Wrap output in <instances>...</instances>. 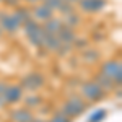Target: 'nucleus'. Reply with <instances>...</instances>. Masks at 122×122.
I'll use <instances>...</instances> for the list:
<instances>
[{"label": "nucleus", "instance_id": "nucleus-1", "mask_svg": "<svg viewBox=\"0 0 122 122\" xmlns=\"http://www.w3.org/2000/svg\"><path fill=\"white\" fill-rule=\"evenodd\" d=\"M86 107H88V103L85 101L83 98L80 96V94H70L68 96V99L67 101H64L62 103V106H60V112L65 114L67 117H70L72 121L75 119V117H78V116H81V114L86 111Z\"/></svg>", "mask_w": 122, "mask_h": 122}, {"label": "nucleus", "instance_id": "nucleus-2", "mask_svg": "<svg viewBox=\"0 0 122 122\" xmlns=\"http://www.w3.org/2000/svg\"><path fill=\"white\" fill-rule=\"evenodd\" d=\"M80 96L86 103H98V101H103L104 98L107 96V93L98 83H94L93 80H90V81H83L80 85Z\"/></svg>", "mask_w": 122, "mask_h": 122}, {"label": "nucleus", "instance_id": "nucleus-3", "mask_svg": "<svg viewBox=\"0 0 122 122\" xmlns=\"http://www.w3.org/2000/svg\"><path fill=\"white\" fill-rule=\"evenodd\" d=\"M99 72L104 73L106 76H109L114 81L116 86H121L122 83V64L121 60H116V59H109V60H104L101 67H99Z\"/></svg>", "mask_w": 122, "mask_h": 122}, {"label": "nucleus", "instance_id": "nucleus-4", "mask_svg": "<svg viewBox=\"0 0 122 122\" xmlns=\"http://www.w3.org/2000/svg\"><path fill=\"white\" fill-rule=\"evenodd\" d=\"M20 86L23 88V91H29V93H36L39 91L44 85H46V78L42 73H38V72H31L28 75L21 76L20 80Z\"/></svg>", "mask_w": 122, "mask_h": 122}, {"label": "nucleus", "instance_id": "nucleus-5", "mask_svg": "<svg viewBox=\"0 0 122 122\" xmlns=\"http://www.w3.org/2000/svg\"><path fill=\"white\" fill-rule=\"evenodd\" d=\"M76 5L83 15H96L107 7V0H80Z\"/></svg>", "mask_w": 122, "mask_h": 122}, {"label": "nucleus", "instance_id": "nucleus-6", "mask_svg": "<svg viewBox=\"0 0 122 122\" xmlns=\"http://www.w3.org/2000/svg\"><path fill=\"white\" fill-rule=\"evenodd\" d=\"M25 96V91H23V88L20 86L18 83H11V85H7V88H5V91L2 94V99H3V103L5 104H18L21 103V98Z\"/></svg>", "mask_w": 122, "mask_h": 122}, {"label": "nucleus", "instance_id": "nucleus-7", "mask_svg": "<svg viewBox=\"0 0 122 122\" xmlns=\"http://www.w3.org/2000/svg\"><path fill=\"white\" fill-rule=\"evenodd\" d=\"M0 29L8 33V34H13L18 29H21V26H20L18 21L13 18L11 13L5 11V10H0Z\"/></svg>", "mask_w": 122, "mask_h": 122}, {"label": "nucleus", "instance_id": "nucleus-8", "mask_svg": "<svg viewBox=\"0 0 122 122\" xmlns=\"http://www.w3.org/2000/svg\"><path fill=\"white\" fill-rule=\"evenodd\" d=\"M54 15H56V11H52L49 7H46L42 2L33 5V8H31V18L34 21H38V23H46L47 20H51Z\"/></svg>", "mask_w": 122, "mask_h": 122}, {"label": "nucleus", "instance_id": "nucleus-9", "mask_svg": "<svg viewBox=\"0 0 122 122\" xmlns=\"http://www.w3.org/2000/svg\"><path fill=\"white\" fill-rule=\"evenodd\" d=\"M33 117H34L33 111L26 109L25 106L10 111V121H11V122H31V121H33Z\"/></svg>", "mask_w": 122, "mask_h": 122}, {"label": "nucleus", "instance_id": "nucleus-10", "mask_svg": "<svg viewBox=\"0 0 122 122\" xmlns=\"http://www.w3.org/2000/svg\"><path fill=\"white\" fill-rule=\"evenodd\" d=\"M21 103H23V106H25L26 109L33 111V109H38L39 106L44 103V98L38 93H29V94H26V96L21 98Z\"/></svg>", "mask_w": 122, "mask_h": 122}, {"label": "nucleus", "instance_id": "nucleus-11", "mask_svg": "<svg viewBox=\"0 0 122 122\" xmlns=\"http://www.w3.org/2000/svg\"><path fill=\"white\" fill-rule=\"evenodd\" d=\"M11 15H13V18L20 23V26H23L26 21L31 20V8L26 7V5H18L16 8H13Z\"/></svg>", "mask_w": 122, "mask_h": 122}, {"label": "nucleus", "instance_id": "nucleus-12", "mask_svg": "<svg viewBox=\"0 0 122 122\" xmlns=\"http://www.w3.org/2000/svg\"><path fill=\"white\" fill-rule=\"evenodd\" d=\"M57 38H59V41L62 42V44H73V41L76 39V33L75 29L68 28V26H62V28L59 29V33L56 34Z\"/></svg>", "mask_w": 122, "mask_h": 122}, {"label": "nucleus", "instance_id": "nucleus-13", "mask_svg": "<svg viewBox=\"0 0 122 122\" xmlns=\"http://www.w3.org/2000/svg\"><path fill=\"white\" fill-rule=\"evenodd\" d=\"M93 81L99 85V86L103 88L106 93H109V91L116 90V85H114V81L109 78V76H106L104 73H101V72H98V73H94V75H93Z\"/></svg>", "mask_w": 122, "mask_h": 122}, {"label": "nucleus", "instance_id": "nucleus-14", "mask_svg": "<svg viewBox=\"0 0 122 122\" xmlns=\"http://www.w3.org/2000/svg\"><path fill=\"white\" fill-rule=\"evenodd\" d=\"M64 26V21H62V16H52L51 20H47L46 23L42 25V29L49 33V34H57L59 33V29Z\"/></svg>", "mask_w": 122, "mask_h": 122}, {"label": "nucleus", "instance_id": "nucleus-15", "mask_svg": "<svg viewBox=\"0 0 122 122\" xmlns=\"http://www.w3.org/2000/svg\"><path fill=\"white\" fill-rule=\"evenodd\" d=\"M62 21H64L65 26H68V28H72V29H76L83 23V18H81V13H76V10H75V11L68 13L65 16H62Z\"/></svg>", "mask_w": 122, "mask_h": 122}, {"label": "nucleus", "instance_id": "nucleus-16", "mask_svg": "<svg viewBox=\"0 0 122 122\" xmlns=\"http://www.w3.org/2000/svg\"><path fill=\"white\" fill-rule=\"evenodd\" d=\"M44 36H46V31L42 29V25H41L38 29H34L31 34H28V36H26V38H28V41H29V42H31L34 47H42Z\"/></svg>", "mask_w": 122, "mask_h": 122}, {"label": "nucleus", "instance_id": "nucleus-17", "mask_svg": "<svg viewBox=\"0 0 122 122\" xmlns=\"http://www.w3.org/2000/svg\"><path fill=\"white\" fill-rule=\"evenodd\" d=\"M60 44H62V42L59 41V38H57L56 34H49V33H46L44 42H42V47H44L46 51H49V52H56Z\"/></svg>", "mask_w": 122, "mask_h": 122}, {"label": "nucleus", "instance_id": "nucleus-18", "mask_svg": "<svg viewBox=\"0 0 122 122\" xmlns=\"http://www.w3.org/2000/svg\"><path fill=\"white\" fill-rule=\"evenodd\" d=\"M99 51L98 49H85L81 51V60H83L85 64H96L98 60H99Z\"/></svg>", "mask_w": 122, "mask_h": 122}, {"label": "nucleus", "instance_id": "nucleus-19", "mask_svg": "<svg viewBox=\"0 0 122 122\" xmlns=\"http://www.w3.org/2000/svg\"><path fill=\"white\" fill-rule=\"evenodd\" d=\"M106 116H107V111H106V109H98V111H94V112L90 116L88 122H103L104 119H106Z\"/></svg>", "mask_w": 122, "mask_h": 122}, {"label": "nucleus", "instance_id": "nucleus-20", "mask_svg": "<svg viewBox=\"0 0 122 122\" xmlns=\"http://www.w3.org/2000/svg\"><path fill=\"white\" fill-rule=\"evenodd\" d=\"M57 11L60 13V16H65V15H68V13L75 11V5H73V3H68V2H62V5L59 7Z\"/></svg>", "mask_w": 122, "mask_h": 122}, {"label": "nucleus", "instance_id": "nucleus-21", "mask_svg": "<svg viewBox=\"0 0 122 122\" xmlns=\"http://www.w3.org/2000/svg\"><path fill=\"white\" fill-rule=\"evenodd\" d=\"M47 122H72V119L67 117L65 114H62L60 111H57V112H54L49 119H47Z\"/></svg>", "mask_w": 122, "mask_h": 122}, {"label": "nucleus", "instance_id": "nucleus-22", "mask_svg": "<svg viewBox=\"0 0 122 122\" xmlns=\"http://www.w3.org/2000/svg\"><path fill=\"white\" fill-rule=\"evenodd\" d=\"M73 47H76L78 51H85V49H88V46H90V39L86 38H78L76 36V39L73 41V44H72Z\"/></svg>", "mask_w": 122, "mask_h": 122}, {"label": "nucleus", "instance_id": "nucleus-23", "mask_svg": "<svg viewBox=\"0 0 122 122\" xmlns=\"http://www.w3.org/2000/svg\"><path fill=\"white\" fill-rule=\"evenodd\" d=\"M72 47H73L72 44H60V46H59V49L56 51L57 56H59V57H67L68 54H70Z\"/></svg>", "mask_w": 122, "mask_h": 122}, {"label": "nucleus", "instance_id": "nucleus-24", "mask_svg": "<svg viewBox=\"0 0 122 122\" xmlns=\"http://www.w3.org/2000/svg\"><path fill=\"white\" fill-rule=\"evenodd\" d=\"M62 2H64V0H42V3H44L46 7H49L52 11H57L59 7L62 5Z\"/></svg>", "mask_w": 122, "mask_h": 122}, {"label": "nucleus", "instance_id": "nucleus-25", "mask_svg": "<svg viewBox=\"0 0 122 122\" xmlns=\"http://www.w3.org/2000/svg\"><path fill=\"white\" fill-rule=\"evenodd\" d=\"M2 3L7 8H16L18 5H21V0H2Z\"/></svg>", "mask_w": 122, "mask_h": 122}, {"label": "nucleus", "instance_id": "nucleus-26", "mask_svg": "<svg viewBox=\"0 0 122 122\" xmlns=\"http://www.w3.org/2000/svg\"><path fill=\"white\" fill-rule=\"evenodd\" d=\"M7 81H3V80H0V96L3 94V91H5V88H7Z\"/></svg>", "mask_w": 122, "mask_h": 122}, {"label": "nucleus", "instance_id": "nucleus-27", "mask_svg": "<svg viewBox=\"0 0 122 122\" xmlns=\"http://www.w3.org/2000/svg\"><path fill=\"white\" fill-rule=\"evenodd\" d=\"M21 2H25V3H29V5H36V3H41L42 0H21Z\"/></svg>", "mask_w": 122, "mask_h": 122}, {"label": "nucleus", "instance_id": "nucleus-28", "mask_svg": "<svg viewBox=\"0 0 122 122\" xmlns=\"http://www.w3.org/2000/svg\"><path fill=\"white\" fill-rule=\"evenodd\" d=\"M31 122H47V119H42V117H33Z\"/></svg>", "mask_w": 122, "mask_h": 122}, {"label": "nucleus", "instance_id": "nucleus-29", "mask_svg": "<svg viewBox=\"0 0 122 122\" xmlns=\"http://www.w3.org/2000/svg\"><path fill=\"white\" fill-rule=\"evenodd\" d=\"M64 2H68V3H73V5H76L80 0H64Z\"/></svg>", "mask_w": 122, "mask_h": 122}, {"label": "nucleus", "instance_id": "nucleus-30", "mask_svg": "<svg viewBox=\"0 0 122 122\" xmlns=\"http://www.w3.org/2000/svg\"><path fill=\"white\" fill-rule=\"evenodd\" d=\"M0 36H2V29H0Z\"/></svg>", "mask_w": 122, "mask_h": 122}, {"label": "nucleus", "instance_id": "nucleus-31", "mask_svg": "<svg viewBox=\"0 0 122 122\" xmlns=\"http://www.w3.org/2000/svg\"><path fill=\"white\" fill-rule=\"evenodd\" d=\"M0 3H2V0H0Z\"/></svg>", "mask_w": 122, "mask_h": 122}]
</instances>
